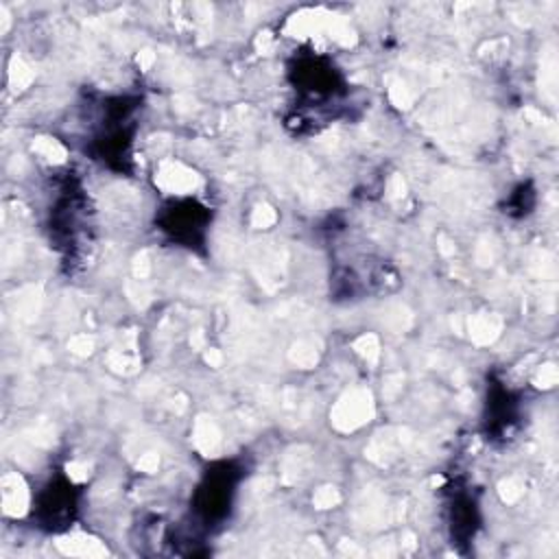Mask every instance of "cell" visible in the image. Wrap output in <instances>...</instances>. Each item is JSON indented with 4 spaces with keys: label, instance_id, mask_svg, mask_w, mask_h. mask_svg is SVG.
<instances>
[{
    "label": "cell",
    "instance_id": "3957f363",
    "mask_svg": "<svg viewBox=\"0 0 559 559\" xmlns=\"http://www.w3.org/2000/svg\"><path fill=\"white\" fill-rule=\"evenodd\" d=\"M290 74H293L295 87L301 94H308L310 98H330L343 85V76L332 66V61L317 57V55L299 57L295 68L290 70Z\"/></svg>",
    "mask_w": 559,
    "mask_h": 559
},
{
    "label": "cell",
    "instance_id": "277c9868",
    "mask_svg": "<svg viewBox=\"0 0 559 559\" xmlns=\"http://www.w3.org/2000/svg\"><path fill=\"white\" fill-rule=\"evenodd\" d=\"M74 504H76L74 487L66 478L50 480L44 487V491L39 493V500H37V507L44 513V520L48 522L50 528L66 526L63 522L72 520Z\"/></svg>",
    "mask_w": 559,
    "mask_h": 559
},
{
    "label": "cell",
    "instance_id": "6da1fadb",
    "mask_svg": "<svg viewBox=\"0 0 559 559\" xmlns=\"http://www.w3.org/2000/svg\"><path fill=\"white\" fill-rule=\"evenodd\" d=\"M238 478L240 474L231 463H221L205 472L194 493V511L203 522L221 520L227 513Z\"/></svg>",
    "mask_w": 559,
    "mask_h": 559
},
{
    "label": "cell",
    "instance_id": "7a4b0ae2",
    "mask_svg": "<svg viewBox=\"0 0 559 559\" xmlns=\"http://www.w3.org/2000/svg\"><path fill=\"white\" fill-rule=\"evenodd\" d=\"M210 225V212L194 199H179L166 205L159 214V229L173 240L194 247L205 240V229Z\"/></svg>",
    "mask_w": 559,
    "mask_h": 559
}]
</instances>
